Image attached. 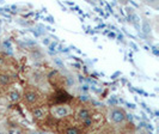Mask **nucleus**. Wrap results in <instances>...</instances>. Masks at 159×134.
<instances>
[{"instance_id":"nucleus-7","label":"nucleus","mask_w":159,"mask_h":134,"mask_svg":"<svg viewBox=\"0 0 159 134\" xmlns=\"http://www.w3.org/2000/svg\"><path fill=\"white\" fill-rule=\"evenodd\" d=\"M108 118L110 121V125L112 126L114 131L122 127L123 125H126L129 121L126 110L121 107H112L108 113Z\"/></svg>"},{"instance_id":"nucleus-8","label":"nucleus","mask_w":159,"mask_h":134,"mask_svg":"<svg viewBox=\"0 0 159 134\" xmlns=\"http://www.w3.org/2000/svg\"><path fill=\"white\" fill-rule=\"evenodd\" d=\"M48 84L53 90H59V89H64L68 86V79L65 77L61 72L59 71H52L47 76Z\"/></svg>"},{"instance_id":"nucleus-10","label":"nucleus","mask_w":159,"mask_h":134,"mask_svg":"<svg viewBox=\"0 0 159 134\" xmlns=\"http://www.w3.org/2000/svg\"><path fill=\"white\" fill-rule=\"evenodd\" d=\"M31 113V116H32V120L37 123V125H40L42 123L46 118L48 116V114H49V108H48L47 105H43V107H39V108H35V109H32L30 110Z\"/></svg>"},{"instance_id":"nucleus-3","label":"nucleus","mask_w":159,"mask_h":134,"mask_svg":"<svg viewBox=\"0 0 159 134\" xmlns=\"http://www.w3.org/2000/svg\"><path fill=\"white\" fill-rule=\"evenodd\" d=\"M71 107L72 109H73L72 116H73V118L75 120V122L78 125H80V123L85 122L86 120H89V118L92 116L93 111H95L93 107L89 105L88 103L85 102H80V101H78L77 104H71Z\"/></svg>"},{"instance_id":"nucleus-12","label":"nucleus","mask_w":159,"mask_h":134,"mask_svg":"<svg viewBox=\"0 0 159 134\" xmlns=\"http://www.w3.org/2000/svg\"><path fill=\"white\" fill-rule=\"evenodd\" d=\"M31 58L34 60H41L43 56H42V53H41L39 49H36L35 52H32L31 53Z\"/></svg>"},{"instance_id":"nucleus-1","label":"nucleus","mask_w":159,"mask_h":134,"mask_svg":"<svg viewBox=\"0 0 159 134\" xmlns=\"http://www.w3.org/2000/svg\"><path fill=\"white\" fill-rule=\"evenodd\" d=\"M20 101H22L24 107L30 111L32 109H35V108L47 105V95L43 94L37 87L31 86V85L28 84L26 86L24 87Z\"/></svg>"},{"instance_id":"nucleus-14","label":"nucleus","mask_w":159,"mask_h":134,"mask_svg":"<svg viewBox=\"0 0 159 134\" xmlns=\"http://www.w3.org/2000/svg\"><path fill=\"white\" fill-rule=\"evenodd\" d=\"M134 134H151V133L148 131H146V129H138V131H135Z\"/></svg>"},{"instance_id":"nucleus-13","label":"nucleus","mask_w":159,"mask_h":134,"mask_svg":"<svg viewBox=\"0 0 159 134\" xmlns=\"http://www.w3.org/2000/svg\"><path fill=\"white\" fill-rule=\"evenodd\" d=\"M5 116H6V113H5V110H4V109L0 107V122L4 120V118H5Z\"/></svg>"},{"instance_id":"nucleus-5","label":"nucleus","mask_w":159,"mask_h":134,"mask_svg":"<svg viewBox=\"0 0 159 134\" xmlns=\"http://www.w3.org/2000/svg\"><path fill=\"white\" fill-rule=\"evenodd\" d=\"M56 133L57 134H83L79 125L75 122L72 115L64 118L57 120L56 125Z\"/></svg>"},{"instance_id":"nucleus-9","label":"nucleus","mask_w":159,"mask_h":134,"mask_svg":"<svg viewBox=\"0 0 159 134\" xmlns=\"http://www.w3.org/2000/svg\"><path fill=\"white\" fill-rule=\"evenodd\" d=\"M49 114L56 120H60V118L72 115L73 109H72L71 104H57V105L49 107Z\"/></svg>"},{"instance_id":"nucleus-2","label":"nucleus","mask_w":159,"mask_h":134,"mask_svg":"<svg viewBox=\"0 0 159 134\" xmlns=\"http://www.w3.org/2000/svg\"><path fill=\"white\" fill-rule=\"evenodd\" d=\"M26 78H28L29 85L37 87L39 90H41L46 95H48L49 92L53 91L50 85L48 84L47 74L43 71H41L40 68H32V70H30V71L28 72V74H26Z\"/></svg>"},{"instance_id":"nucleus-6","label":"nucleus","mask_w":159,"mask_h":134,"mask_svg":"<svg viewBox=\"0 0 159 134\" xmlns=\"http://www.w3.org/2000/svg\"><path fill=\"white\" fill-rule=\"evenodd\" d=\"M73 101V96L70 95L64 89L53 90L47 95V107H53L57 104H70Z\"/></svg>"},{"instance_id":"nucleus-15","label":"nucleus","mask_w":159,"mask_h":134,"mask_svg":"<svg viewBox=\"0 0 159 134\" xmlns=\"http://www.w3.org/2000/svg\"><path fill=\"white\" fill-rule=\"evenodd\" d=\"M25 134H40V132H37V131H32V129H28Z\"/></svg>"},{"instance_id":"nucleus-16","label":"nucleus","mask_w":159,"mask_h":134,"mask_svg":"<svg viewBox=\"0 0 159 134\" xmlns=\"http://www.w3.org/2000/svg\"><path fill=\"white\" fill-rule=\"evenodd\" d=\"M0 134H7L6 133V131H5V128L1 126H0Z\"/></svg>"},{"instance_id":"nucleus-4","label":"nucleus","mask_w":159,"mask_h":134,"mask_svg":"<svg viewBox=\"0 0 159 134\" xmlns=\"http://www.w3.org/2000/svg\"><path fill=\"white\" fill-rule=\"evenodd\" d=\"M18 80V76L10 68H0V98L5 96L11 90V86Z\"/></svg>"},{"instance_id":"nucleus-11","label":"nucleus","mask_w":159,"mask_h":134,"mask_svg":"<svg viewBox=\"0 0 159 134\" xmlns=\"http://www.w3.org/2000/svg\"><path fill=\"white\" fill-rule=\"evenodd\" d=\"M20 97H22V95L17 91V90H10L7 94H6V96H5V98L7 99L10 103H17L20 101Z\"/></svg>"}]
</instances>
